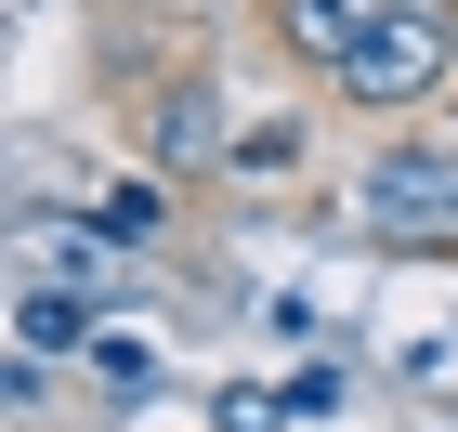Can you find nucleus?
<instances>
[{"label":"nucleus","mask_w":458,"mask_h":432,"mask_svg":"<svg viewBox=\"0 0 458 432\" xmlns=\"http://www.w3.org/2000/svg\"><path fill=\"white\" fill-rule=\"evenodd\" d=\"M341 92L367 118H406V106H432V92H458V0H393L380 27L341 53Z\"/></svg>","instance_id":"f257e3e1"},{"label":"nucleus","mask_w":458,"mask_h":432,"mask_svg":"<svg viewBox=\"0 0 458 432\" xmlns=\"http://www.w3.org/2000/svg\"><path fill=\"white\" fill-rule=\"evenodd\" d=\"M367 236H393V250H458V157L380 144V157H367Z\"/></svg>","instance_id":"f03ea898"},{"label":"nucleus","mask_w":458,"mask_h":432,"mask_svg":"<svg viewBox=\"0 0 458 432\" xmlns=\"http://www.w3.org/2000/svg\"><path fill=\"white\" fill-rule=\"evenodd\" d=\"M118 288H13V354H92V327H106Z\"/></svg>","instance_id":"7ed1b4c3"},{"label":"nucleus","mask_w":458,"mask_h":432,"mask_svg":"<svg viewBox=\"0 0 458 432\" xmlns=\"http://www.w3.org/2000/svg\"><path fill=\"white\" fill-rule=\"evenodd\" d=\"M380 13H393V0H276L262 27H276L288 53H301V66H341V53H353L367 27H380Z\"/></svg>","instance_id":"20e7f679"},{"label":"nucleus","mask_w":458,"mask_h":432,"mask_svg":"<svg viewBox=\"0 0 458 432\" xmlns=\"http://www.w3.org/2000/svg\"><path fill=\"white\" fill-rule=\"evenodd\" d=\"M210 144H223V106H210V79H197V92L157 106V157H210Z\"/></svg>","instance_id":"39448f33"},{"label":"nucleus","mask_w":458,"mask_h":432,"mask_svg":"<svg viewBox=\"0 0 458 432\" xmlns=\"http://www.w3.org/2000/svg\"><path fill=\"white\" fill-rule=\"evenodd\" d=\"M79 367H92V380H118V394H144V380H157V354H144V341H118V327H92V354H79Z\"/></svg>","instance_id":"423d86ee"},{"label":"nucleus","mask_w":458,"mask_h":432,"mask_svg":"<svg viewBox=\"0 0 458 432\" xmlns=\"http://www.w3.org/2000/svg\"><path fill=\"white\" fill-rule=\"evenodd\" d=\"M288 419H301V394H262V380L223 394V432H288Z\"/></svg>","instance_id":"0eeeda50"},{"label":"nucleus","mask_w":458,"mask_h":432,"mask_svg":"<svg viewBox=\"0 0 458 432\" xmlns=\"http://www.w3.org/2000/svg\"><path fill=\"white\" fill-rule=\"evenodd\" d=\"M301 157V118H262V131H236V171H288Z\"/></svg>","instance_id":"6e6552de"},{"label":"nucleus","mask_w":458,"mask_h":432,"mask_svg":"<svg viewBox=\"0 0 458 432\" xmlns=\"http://www.w3.org/2000/svg\"><path fill=\"white\" fill-rule=\"evenodd\" d=\"M157 210H171L157 183H118V197H106V236H157Z\"/></svg>","instance_id":"1a4fd4ad"}]
</instances>
